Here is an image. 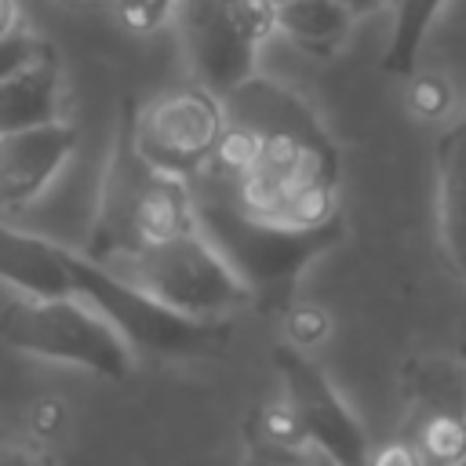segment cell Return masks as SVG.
<instances>
[{"label":"cell","instance_id":"4fadbf2b","mask_svg":"<svg viewBox=\"0 0 466 466\" xmlns=\"http://www.w3.org/2000/svg\"><path fill=\"white\" fill-rule=\"evenodd\" d=\"M437 229L455 277L466 284V120L437 138Z\"/></svg>","mask_w":466,"mask_h":466},{"label":"cell","instance_id":"9c48e42d","mask_svg":"<svg viewBox=\"0 0 466 466\" xmlns=\"http://www.w3.org/2000/svg\"><path fill=\"white\" fill-rule=\"evenodd\" d=\"M226 124L244 127L255 146H277V149H299L324 164H339V149L320 124V116L284 84L269 76H251L240 87H233L222 98Z\"/></svg>","mask_w":466,"mask_h":466},{"label":"cell","instance_id":"d6986e66","mask_svg":"<svg viewBox=\"0 0 466 466\" xmlns=\"http://www.w3.org/2000/svg\"><path fill=\"white\" fill-rule=\"evenodd\" d=\"M411 109L419 116H441L448 109V84L441 76H426L411 87Z\"/></svg>","mask_w":466,"mask_h":466},{"label":"cell","instance_id":"e0dca14e","mask_svg":"<svg viewBox=\"0 0 466 466\" xmlns=\"http://www.w3.org/2000/svg\"><path fill=\"white\" fill-rule=\"evenodd\" d=\"M55 47L47 44V40H40L36 33H29V29H18V33H11V36H4L0 40V80H7L11 73H18L22 66H29V62H36V58H44V55H51Z\"/></svg>","mask_w":466,"mask_h":466},{"label":"cell","instance_id":"ba28073f","mask_svg":"<svg viewBox=\"0 0 466 466\" xmlns=\"http://www.w3.org/2000/svg\"><path fill=\"white\" fill-rule=\"evenodd\" d=\"M273 364L284 382L288 411L302 433L306 444L317 448V455L339 462V466H364L368 462V437L350 404L339 397L324 368H317L299 346L284 342L273 350Z\"/></svg>","mask_w":466,"mask_h":466},{"label":"cell","instance_id":"5b68a950","mask_svg":"<svg viewBox=\"0 0 466 466\" xmlns=\"http://www.w3.org/2000/svg\"><path fill=\"white\" fill-rule=\"evenodd\" d=\"M0 335L29 357L76 364L102 379H127L135 364V350L120 339V331L76 295L11 299L0 309Z\"/></svg>","mask_w":466,"mask_h":466},{"label":"cell","instance_id":"cb8c5ba5","mask_svg":"<svg viewBox=\"0 0 466 466\" xmlns=\"http://www.w3.org/2000/svg\"><path fill=\"white\" fill-rule=\"evenodd\" d=\"M0 466H33V459L11 444H0Z\"/></svg>","mask_w":466,"mask_h":466},{"label":"cell","instance_id":"8fae6325","mask_svg":"<svg viewBox=\"0 0 466 466\" xmlns=\"http://www.w3.org/2000/svg\"><path fill=\"white\" fill-rule=\"evenodd\" d=\"M76 149V127L58 120L0 135V208L33 204Z\"/></svg>","mask_w":466,"mask_h":466},{"label":"cell","instance_id":"44dd1931","mask_svg":"<svg viewBox=\"0 0 466 466\" xmlns=\"http://www.w3.org/2000/svg\"><path fill=\"white\" fill-rule=\"evenodd\" d=\"M364 466H422L415 444L404 437V441H390L382 444L379 451H368V462Z\"/></svg>","mask_w":466,"mask_h":466},{"label":"cell","instance_id":"ffe728a7","mask_svg":"<svg viewBox=\"0 0 466 466\" xmlns=\"http://www.w3.org/2000/svg\"><path fill=\"white\" fill-rule=\"evenodd\" d=\"M288 331H291V346L306 350V346H313L317 339H324L328 317L317 313V309H291V313H288Z\"/></svg>","mask_w":466,"mask_h":466},{"label":"cell","instance_id":"603a6c76","mask_svg":"<svg viewBox=\"0 0 466 466\" xmlns=\"http://www.w3.org/2000/svg\"><path fill=\"white\" fill-rule=\"evenodd\" d=\"M22 29V7L18 0H0V40Z\"/></svg>","mask_w":466,"mask_h":466},{"label":"cell","instance_id":"4316f807","mask_svg":"<svg viewBox=\"0 0 466 466\" xmlns=\"http://www.w3.org/2000/svg\"><path fill=\"white\" fill-rule=\"evenodd\" d=\"M451 466H466V451H462V459H459V462H451Z\"/></svg>","mask_w":466,"mask_h":466},{"label":"cell","instance_id":"5bb4252c","mask_svg":"<svg viewBox=\"0 0 466 466\" xmlns=\"http://www.w3.org/2000/svg\"><path fill=\"white\" fill-rule=\"evenodd\" d=\"M58 120V58L55 51L0 80V135Z\"/></svg>","mask_w":466,"mask_h":466},{"label":"cell","instance_id":"52a82bcc","mask_svg":"<svg viewBox=\"0 0 466 466\" xmlns=\"http://www.w3.org/2000/svg\"><path fill=\"white\" fill-rule=\"evenodd\" d=\"M226 127L222 98L208 87H178L131 113V138L146 164L182 182L197 178Z\"/></svg>","mask_w":466,"mask_h":466},{"label":"cell","instance_id":"6da1fadb","mask_svg":"<svg viewBox=\"0 0 466 466\" xmlns=\"http://www.w3.org/2000/svg\"><path fill=\"white\" fill-rule=\"evenodd\" d=\"M189 200H193V222L204 233V240L222 255V262L244 284L248 302H258L266 309L288 306L299 277L346 237L342 215L320 226H284L251 215L240 200H233L222 189L189 186Z\"/></svg>","mask_w":466,"mask_h":466},{"label":"cell","instance_id":"277c9868","mask_svg":"<svg viewBox=\"0 0 466 466\" xmlns=\"http://www.w3.org/2000/svg\"><path fill=\"white\" fill-rule=\"evenodd\" d=\"M109 269L182 317L226 320L233 309L248 306L244 284L222 262V255L204 240L197 222L175 237L131 251Z\"/></svg>","mask_w":466,"mask_h":466},{"label":"cell","instance_id":"d4e9b609","mask_svg":"<svg viewBox=\"0 0 466 466\" xmlns=\"http://www.w3.org/2000/svg\"><path fill=\"white\" fill-rule=\"evenodd\" d=\"M382 4H390V0H342V7H346L353 18H360V15H368V11L382 7Z\"/></svg>","mask_w":466,"mask_h":466},{"label":"cell","instance_id":"2e32d148","mask_svg":"<svg viewBox=\"0 0 466 466\" xmlns=\"http://www.w3.org/2000/svg\"><path fill=\"white\" fill-rule=\"evenodd\" d=\"M444 4L448 0H393V29H390V44L379 58L382 73H393V76L415 73L419 51H422Z\"/></svg>","mask_w":466,"mask_h":466},{"label":"cell","instance_id":"7a4b0ae2","mask_svg":"<svg viewBox=\"0 0 466 466\" xmlns=\"http://www.w3.org/2000/svg\"><path fill=\"white\" fill-rule=\"evenodd\" d=\"M131 113L135 106L124 102L116 135H113V153H109V164L98 186L91 237L84 248V255L102 266H113L127 258L131 251L193 226L189 182L164 175L142 160L131 138Z\"/></svg>","mask_w":466,"mask_h":466},{"label":"cell","instance_id":"484cf974","mask_svg":"<svg viewBox=\"0 0 466 466\" xmlns=\"http://www.w3.org/2000/svg\"><path fill=\"white\" fill-rule=\"evenodd\" d=\"M313 466H339V462H331V459H324V455H313Z\"/></svg>","mask_w":466,"mask_h":466},{"label":"cell","instance_id":"ac0fdd59","mask_svg":"<svg viewBox=\"0 0 466 466\" xmlns=\"http://www.w3.org/2000/svg\"><path fill=\"white\" fill-rule=\"evenodd\" d=\"M178 0H116V15L131 33H153L175 15Z\"/></svg>","mask_w":466,"mask_h":466},{"label":"cell","instance_id":"8992f818","mask_svg":"<svg viewBox=\"0 0 466 466\" xmlns=\"http://www.w3.org/2000/svg\"><path fill=\"white\" fill-rule=\"evenodd\" d=\"M175 11L197 84L215 98L258 73V47L277 33V0H178Z\"/></svg>","mask_w":466,"mask_h":466},{"label":"cell","instance_id":"3957f363","mask_svg":"<svg viewBox=\"0 0 466 466\" xmlns=\"http://www.w3.org/2000/svg\"><path fill=\"white\" fill-rule=\"evenodd\" d=\"M66 273H69V295L95 306L131 350L153 357H200L222 350V342L229 339L226 320L182 317L160 306L157 299H149L120 273H113L109 266L87 258L84 251L66 248Z\"/></svg>","mask_w":466,"mask_h":466},{"label":"cell","instance_id":"9a60e30c","mask_svg":"<svg viewBox=\"0 0 466 466\" xmlns=\"http://www.w3.org/2000/svg\"><path fill=\"white\" fill-rule=\"evenodd\" d=\"M353 15L342 0H277V29L313 58H331L350 36Z\"/></svg>","mask_w":466,"mask_h":466},{"label":"cell","instance_id":"7c38bea8","mask_svg":"<svg viewBox=\"0 0 466 466\" xmlns=\"http://www.w3.org/2000/svg\"><path fill=\"white\" fill-rule=\"evenodd\" d=\"M0 284L29 299L69 295L66 244H55L40 233L15 229L0 218Z\"/></svg>","mask_w":466,"mask_h":466},{"label":"cell","instance_id":"30bf717a","mask_svg":"<svg viewBox=\"0 0 466 466\" xmlns=\"http://www.w3.org/2000/svg\"><path fill=\"white\" fill-rule=\"evenodd\" d=\"M422 466H451L466 451V375L451 364H422L411 379V437Z\"/></svg>","mask_w":466,"mask_h":466},{"label":"cell","instance_id":"7402d4cb","mask_svg":"<svg viewBox=\"0 0 466 466\" xmlns=\"http://www.w3.org/2000/svg\"><path fill=\"white\" fill-rule=\"evenodd\" d=\"M251 466H313V462H302L291 448H273V444H262L255 451V462Z\"/></svg>","mask_w":466,"mask_h":466}]
</instances>
